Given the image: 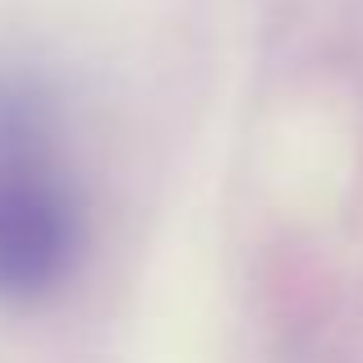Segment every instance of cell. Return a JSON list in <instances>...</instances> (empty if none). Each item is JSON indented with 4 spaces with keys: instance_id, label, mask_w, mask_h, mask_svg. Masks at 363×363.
I'll use <instances>...</instances> for the list:
<instances>
[{
    "instance_id": "6da1fadb",
    "label": "cell",
    "mask_w": 363,
    "mask_h": 363,
    "mask_svg": "<svg viewBox=\"0 0 363 363\" xmlns=\"http://www.w3.org/2000/svg\"><path fill=\"white\" fill-rule=\"evenodd\" d=\"M83 248V198L51 147L42 101L0 88V299L42 303L60 294Z\"/></svg>"
}]
</instances>
